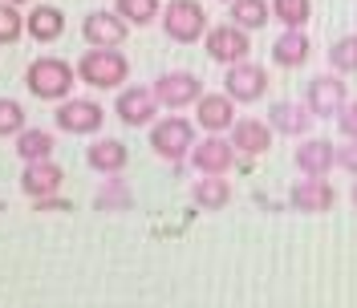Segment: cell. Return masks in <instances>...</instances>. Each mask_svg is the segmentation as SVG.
<instances>
[{
  "label": "cell",
  "instance_id": "obj_17",
  "mask_svg": "<svg viewBox=\"0 0 357 308\" xmlns=\"http://www.w3.org/2000/svg\"><path fill=\"white\" fill-rule=\"evenodd\" d=\"M195 126L207 134H220L236 126V102L227 93H203L195 102Z\"/></svg>",
  "mask_w": 357,
  "mask_h": 308
},
{
  "label": "cell",
  "instance_id": "obj_28",
  "mask_svg": "<svg viewBox=\"0 0 357 308\" xmlns=\"http://www.w3.org/2000/svg\"><path fill=\"white\" fill-rule=\"evenodd\" d=\"M329 66L333 73H357V33H345L341 41L329 45Z\"/></svg>",
  "mask_w": 357,
  "mask_h": 308
},
{
  "label": "cell",
  "instance_id": "obj_2",
  "mask_svg": "<svg viewBox=\"0 0 357 308\" xmlns=\"http://www.w3.org/2000/svg\"><path fill=\"white\" fill-rule=\"evenodd\" d=\"M73 69L77 82H86L89 89H122L130 82V61L122 49H86Z\"/></svg>",
  "mask_w": 357,
  "mask_h": 308
},
{
  "label": "cell",
  "instance_id": "obj_19",
  "mask_svg": "<svg viewBox=\"0 0 357 308\" xmlns=\"http://www.w3.org/2000/svg\"><path fill=\"white\" fill-rule=\"evenodd\" d=\"M272 126L268 122H260V118H236V126H231V146H236V154H248V158H256V154H264L268 146H272Z\"/></svg>",
  "mask_w": 357,
  "mask_h": 308
},
{
  "label": "cell",
  "instance_id": "obj_31",
  "mask_svg": "<svg viewBox=\"0 0 357 308\" xmlns=\"http://www.w3.org/2000/svg\"><path fill=\"white\" fill-rule=\"evenodd\" d=\"M337 126L345 134V142H357V102H349L345 110L337 114Z\"/></svg>",
  "mask_w": 357,
  "mask_h": 308
},
{
  "label": "cell",
  "instance_id": "obj_10",
  "mask_svg": "<svg viewBox=\"0 0 357 308\" xmlns=\"http://www.w3.org/2000/svg\"><path fill=\"white\" fill-rule=\"evenodd\" d=\"M203 49H207V57L211 61H220V66H236V61H244L248 53H252V37H248L244 29H236V24H211L207 29V37H203Z\"/></svg>",
  "mask_w": 357,
  "mask_h": 308
},
{
  "label": "cell",
  "instance_id": "obj_21",
  "mask_svg": "<svg viewBox=\"0 0 357 308\" xmlns=\"http://www.w3.org/2000/svg\"><path fill=\"white\" fill-rule=\"evenodd\" d=\"M312 53V41L305 29H289V33H280L276 41H272V61L284 69H301L305 61H309Z\"/></svg>",
  "mask_w": 357,
  "mask_h": 308
},
{
  "label": "cell",
  "instance_id": "obj_3",
  "mask_svg": "<svg viewBox=\"0 0 357 308\" xmlns=\"http://www.w3.org/2000/svg\"><path fill=\"white\" fill-rule=\"evenodd\" d=\"M73 77H77V69L66 57H37L24 69V89L41 102H66L73 93Z\"/></svg>",
  "mask_w": 357,
  "mask_h": 308
},
{
  "label": "cell",
  "instance_id": "obj_25",
  "mask_svg": "<svg viewBox=\"0 0 357 308\" xmlns=\"http://www.w3.org/2000/svg\"><path fill=\"white\" fill-rule=\"evenodd\" d=\"M227 8H231V24L244 29V33L264 29L268 17H272V4H268V0H231Z\"/></svg>",
  "mask_w": 357,
  "mask_h": 308
},
{
  "label": "cell",
  "instance_id": "obj_14",
  "mask_svg": "<svg viewBox=\"0 0 357 308\" xmlns=\"http://www.w3.org/2000/svg\"><path fill=\"white\" fill-rule=\"evenodd\" d=\"M86 162H89V171H98L102 178H114L130 167V151L118 138H93L86 151Z\"/></svg>",
  "mask_w": 357,
  "mask_h": 308
},
{
  "label": "cell",
  "instance_id": "obj_5",
  "mask_svg": "<svg viewBox=\"0 0 357 308\" xmlns=\"http://www.w3.org/2000/svg\"><path fill=\"white\" fill-rule=\"evenodd\" d=\"M53 126L66 134H77V138H89V134H98L106 126V110L93 98H66V102H57Z\"/></svg>",
  "mask_w": 357,
  "mask_h": 308
},
{
  "label": "cell",
  "instance_id": "obj_32",
  "mask_svg": "<svg viewBox=\"0 0 357 308\" xmlns=\"http://www.w3.org/2000/svg\"><path fill=\"white\" fill-rule=\"evenodd\" d=\"M337 167L341 171H349L357 178V142H345V146H337Z\"/></svg>",
  "mask_w": 357,
  "mask_h": 308
},
{
  "label": "cell",
  "instance_id": "obj_6",
  "mask_svg": "<svg viewBox=\"0 0 357 308\" xmlns=\"http://www.w3.org/2000/svg\"><path fill=\"white\" fill-rule=\"evenodd\" d=\"M151 89H155L158 106L162 110H183V106H195L203 93V82L195 77V73H187V69H171V73H158L155 82H151Z\"/></svg>",
  "mask_w": 357,
  "mask_h": 308
},
{
  "label": "cell",
  "instance_id": "obj_9",
  "mask_svg": "<svg viewBox=\"0 0 357 308\" xmlns=\"http://www.w3.org/2000/svg\"><path fill=\"white\" fill-rule=\"evenodd\" d=\"M158 98L151 86H122L118 89V98H114V114H118V122L122 126H151L158 118Z\"/></svg>",
  "mask_w": 357,
  "mask_h": 308
},
{
  "label": "cell",
  "instance_id": "obj_35",
  "mask_svg": "<svg viewBox=\"0 0 357 308\" xmlns=\"http://www.w3.org/2000/svg\"><path fill=\"white\" fill-rule=\"evenodd\" d=\"M8 4H24V0H8Z\"/></svg>",
  "mask_w": 357,
  "mask_h": 308
},
{
  "label": "cell",
  "instance_id": "obj_7",
  "mask_svg": "<svg viewBox=\"0 0 357 308\" xmlns=\"http://www.w3.org/2000/svg\"><path fill=\"white\" fill-rule=\"evenodd\" d=\"M223 93H227L231 102H244V106L260 102V98L268 93V69L256 66L252 57L227 66V73H223Z\"/></svg>",
  "mask_w": 357,
  "mask_h": 308
},
{
  "label": "cell",
  "instance_id": "obj_23",
  "mask_svg": "<svg viewBox=\"0 0 357 308\" xmlns=\"http://www.w3.org/2000/svg\"><path fill=\"white\" fill-rule=\"evenodd\" d=\"M13 146H17V158H21V162H45V158H53V151H57V134L53 130H29V126H24V130L13 138Z\"/></svg>",
  "mask_w": 357,
  "mask_h": 308
},
{
  "label": "cell",
  "instance_id": "obj_16",
  "mask_svg": "<svg viewBox=\"0 0 357 308\" xmlns=\"http://www.w3.org/2000/svg\"><path fill=\"white\" fill-rule=\"evenodd\" d=\"M61 183H66V171L53 162V158H45V162H24L21 171V191L29 199H49L61 191Z\"/></svg>",
  "mask_w": 357,
  "mask_h": 308
},
{
  "label": "cell",
  "instance_id": "obj_26",
  "mask_svg": "<svg viewBox=\"0 0 357 308\" xmlns=\"http://www.w3.org/2000/svg\"><path fill=\"white\" fill-rule=\"evenodd\" d=\"M114 13L130 29H142V24H155L162 17V4L158 0H114Z\"/></svg>",
  "mask_w": 357,
  "mask_h": 308
},
{
  "label": "cell",
  "instance_id": "obj_8",
  "mask_svg": "<svg viewBox=\"0 0 357 308\" xmlns=\"http://www.w3.org/2000/svg\"><path fill=\"white\" fill-rule=\"evenodd\" d=\"M345 98H349V89L341 82V73H321V77H312L309 86H305V110L312 118H337L349 106Z\"/></svg>",
  "mask_w": 357,
  "mask_h": 308
},
{
  "label": "cell",
  "instance_id": "obj_30",
  "mask_svg": "<svg viewBox=\"0 0 357 308\" xmlns=\"http://www.w3.org/2000/svg\"><path fill=\"white\" fill-rule=\"evenodd\" d=\"M24 130V106L13 98H0V138H17Z\"/></svg>",
  "mask_w": 357,
  "mask_h": 308
},
{
  "label": "cell",
  "instance_id": "obj_33",
  "mask_svg": "<svg viewBox=\"0 0 357 308\" xmlns=\"http://www.w3.org/2000/svg\"><path fill=\"white\" fill-rule=\"evenodd\" d=\"M33 211H69V203H66V199H57V195L33 199Z\"/></svg>",
  "mask_w": 357,
  "mask_h": 308
},
{
  "label": "cell",
  "instance_id": "obj_18",
  "mask_svg": "<svg viewBox=\"0 0 357 308\" xmlns=\"http://www.w3.org/2000/svg\"><path fill=\"white\" fill-rule=\"evenodd\" d=\"M66 33V13L57 4H33L24 17V37H33L37 45H53Z\"/></svg>",
  "mask_w": 357,
  "mask_h": 308
},
{
  "label": "cell",
  "instance_id": "obj_34",
  "mask_svg": "<svg viewBox=\"0 0 357 308\" xmlns=\"http://www.w3.org/2000/svg\"><path fill=\"white\" fill-rule=\"evenodd\" d=\"M349 199H354V207H357V183H354V191H349Z\"/></svg>",
  "mask_w": 357,
  "mask_h": 308
},
{
  "label": "cell",
  "instance_id": "obj_20",
  "mask_svg": "<svg viewBox=\"0 0 357 308\" xmlns=\"http://www.w3.org/2000/svg\"><path fill=\"white\" fill-rule=\"evenodd\" d=\"M268 126L276 134H289V138H301V134L312 130V114L305 110V102H276L268 110Z\"/></svg>",
  "mask_w": 357,
  "mask_h": 308
},
{
  "label": "cell",
  "instance_id": "obj_36",
  "mask_svg": "<svg viewBox=\"0 0 357 308\" xmlns=\"http://www.w3.org/2000/svg\"><path fill=\"white\" fill-rule=\"evenodd\" d=\"M223 4H231V0H223Z\"/></svg>",
  "mask_w": 357,
  "mask_h": 308
},
{
  "label": "cell",
  "instance_id": "obj_12",
  "mask_svg": "<svg viewBox=\"0 0 357 308\" xmlns=\"http://www.w3.org/2000/svg\"><path fill=\"white\" fill-rule=\"evenodd\" d=\"M187 162L195 167V175H223L227 178V171L236 167V146L227 138H220V134H207L203 142L191 146V158Z\"/></svg>",
  "mask_w": 357,
  "mask_h": 308
},
{
  "label": "cell",
  "instance_id": "obj_22",
  "mask_svg": "<svg viewBox=\"0 0 357 308\" xmlns=\"http://www.w3.org/2000/svg\"><path fill=\"white\" fill-rule=\"evenodd\" d=\"M191 199H195L199 211H223L231 203V183L223 175H199L195 187H191Z\"/></svg>",
  "mask_w": 357,
  "mask_h": 308
},
{
  "label": "cell",
  "instance_id": "obj_13",
  "mask_svg": "<svg viewBox=\"0 0 357 308\" xmlns=\"http://www.w3.org/2000/svg\"><path fill=\"white\" fill-rule=\"evenodd\" d=\"M292 162H296L301 178H325L337 167V146L333 142H325V138H309V142L296 146Z\"/></svg>",
  "mask_w": 357,
  "mask_h": 308
},
{
  "label": "cell",
  "instance_id": "obj_1",
  "mask_svg": "<svg viewBox=\"0 0 357 308\" xmlns=\"http://www.w3.org/2000/svg\"><path fill=\"white\" fill-rule=\"evenodd\" d=\"M191 146H195V122H187L183 114H162L151 122V151L175 171H183V162L191 158Z\"/></svg>",
  "mask_w": 357,
  "mask_h": 308
},
{
  "label": "cell",
  "instance_id": "obj_11",
  "mask_svg": "<svg viewBox=\"0 0 357 308\" xmlns=\"http://www.w3.org/2000/svg\"><path fill=\"white\" fill-rule=\"evenodd\" d=\"M82 37H86L89 49H122V41L130 37V24L122 21L118 13H106V8H93L86 13V21H82Z\"/></svg>",
  "mask_w": 357,
  "mask_h": 308
},
{
  "label": "cell",
  "instance_id": "obj_29",
  "mask_svg": "<svg viewBox=\"0 0 357 308\" xmlns=\"http://www.w3.org/2000/svg\"><path fill=\"white\" fill-rule=\"evenodd\" d=\"M24 37V17L17 4L0 0V45H17Z\"/></svg>",
  "mask_w": 357,
  "mask_h": 308
},
{
  "label": "cell",
  "instance_id": "obj_27",
  "mask_svg": "<svg viewBox=\"0 0 357 308\" xmlns=\"http://www.w3.org/2000/svg\"><path fill=\"white\" fill-rule=\"evenodd\" d=\"M272 17L284 29H305L312 17V0H272Z\"/></svg>",
  "mask_w": 357,
  "mask_h": 308
},
{
  "label": "cell",
  "instance_id": "obj_15",
  "mask_svg": "<svg viewBox=\"0 0 357 308\" xmlns=\"http://www.w3.org/2000/svg\"><path fill=\"white\" fill-rule=\"evenodd\" d=\"M289 203L296 211H305V215H321V211H333L337 191L329 178H301L289 191Z\"/></svg>",
  "mask_w": 357,
  "mask_h": 308
},
{
  "label": "cell",
  "instance_id": "obj_4",
  "mask_svg": "<svg viewBox=\"0 0 357 308\" xmlns=\"http://www.w3.org/2000/svg\"><path fill=\"white\" fill-rule=\"evenodd\" d=\"M162 33L171 37L175 45H195L207 37V13H203L199 0H167V8H162Z\"/></svg>",
  "mask_w": 357,
  "mask_h": 308
},
{
  "label": "cell",
  "instance_id": "obj_24",
  "mask_svg": "<svg viewBox=\"0 0 357 308\" xmlns=\"http://www.w3.org/2000/svg\"><path fill=\"white\" fill-rule=\"evenodd\" d=\"M93 207H98V211H130L134 207L130 183H126L122 175L102 178V187H98V195H93Z\"/></svg>",
  "mask_w": 357,
  "mask_h": 308
}]
</instances>
